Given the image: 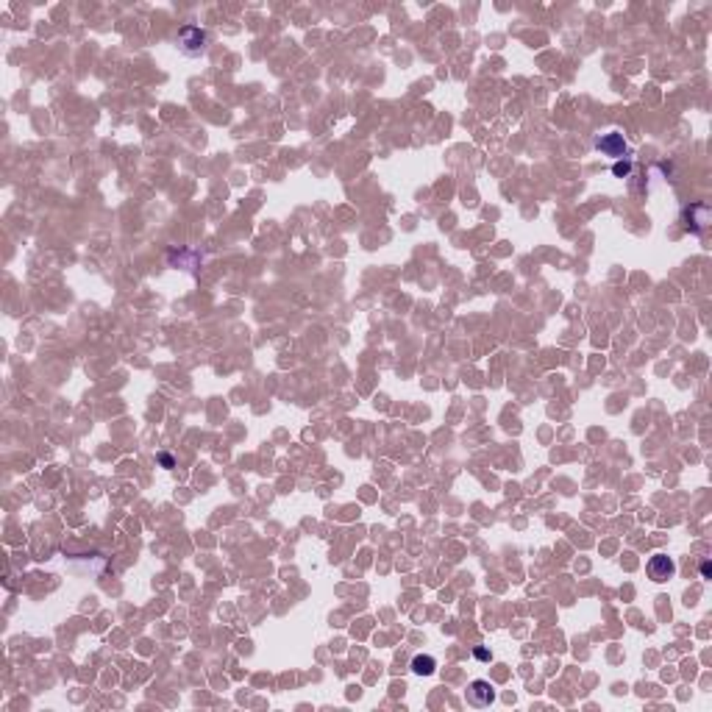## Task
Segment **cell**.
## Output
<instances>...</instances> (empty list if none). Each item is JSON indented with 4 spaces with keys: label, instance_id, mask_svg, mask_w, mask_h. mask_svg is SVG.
<instances>
[{
    "label": "cell",
    "instance_id": "277c9868",
    "mask_svg": "<svg viewBox=\"0 0 712 712\" xmlns=\"http://www.w3.org/2000/svg\"><path fill=\"white\" fill-rule=\"evenodd\" d=\"M595 148L604 153V156H612V159H618V156H626V139H623V134L612 131V134H604V136H598L595 139Z\"/></svg>",
    "mask_w": 712,
    "mask_h": 712
},
{
    "label": "cell",
    "instance_id": "6da1fadb",
    "mask_svg": "<svg viewBox=\"0 0 712 712\" xmlns=\"http://www.w3.org/2000/svg\"><path fill=\"white\" fill-rule=\"evenodd\" d=\"M206 42H209V34L201 25H184L178 31V44H181L184 56H201L206 50Z\"/></svg>",
    "mask_w": 712,
    "mask_h": 712
},
{
    "label": "cell",
    "instance_id": "52a82bcc",
    "mask_svg": "<svg viewBox=\"0 0 712 712\" xmlns=\"http://www.w3.org/2000/svg\"><path fill=\"white\" fill-rule=\"evenodd\" d=\"M612 173H615L618 178L629 176V173H631V162H618V165L612 167Z\"/></svg>",
    "mask_w": 712,
    "mask_h": 712
},
{
    "label": "cell",
    "instance_id": "8992f818",
    "mask_svg": "<svg viewBox=\"0 0 712 712\" xmlns=\"http://www.w3.org/2000/svg\"><path fill=\"white\" fill-rule=\"evenodd\" d=\"M434 670H437V660L429 654H417L412 660V673H417V676H432Z\"/></svg>",
    "mask_w": 712,
    "mask_h": 712
},
{
    "label": "cell",
    "instance_id": "5b68a950",
    "mask_svg": "<svg viewBox=\"0 0 712 712\" xmlns=\"http://www.w3.org/2000/svg\"><path fill=\"white\" fill-rule=\"evenodd\" d=\"M684 220H687V228L693 234H704V228L710 225V209L704 203H696V206L684 209Z\"/></svg>",
    "mask_w": 712,
    "mask_h": 712
},
{
    "label": "cell",
    "instance_id": "7a4b0ae2",
    "mask_svg": "<svg viewBox=\"0 0 712 712\" xmlns=\"http://www.w3.org/2000/svg\"><path fill=\"white\" fill-rule=\"evenodd\" d=\"M495 701V687L490 684L487 679H476L468 687V704L470 707H490Z\"/></svg>",
    "mask_w": 712,
    "mask_h": 712
},
{
    "label": "cell",
    "instance_id": "3957f363",
    "mask_svg": "<svg viewBox=\"0 0 712 712\" xmlns=\"http://www.w3.org/2000/svg\"><path fill=\"white\" fill-rule=\"evenodd\" d=\"M648 578L651 581H668V578L673 576L676 574V562L670 559V557H665V554H657V557H651L648 559Z\"/></svg>",
    "mask_w": 712,
    "mask_h": 712
}]
</instances>
